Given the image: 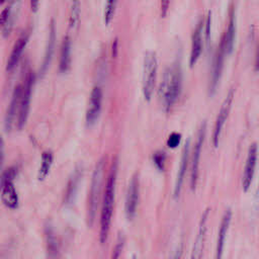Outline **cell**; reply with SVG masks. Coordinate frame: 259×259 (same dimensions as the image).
I'll use <instances>...</instances> for the list:
<instances>
[{"mask_svg": "<svg viewBox=\"0 0 259 259\" xmlns=\"http://www.w3.org/2000/svg\"><path fill=\"white\" fill-rule=\"evenodd\" d=\"M139 197H140V181H139L138 173H135L128 182L125 204H124L125 215L128 220H133L136 215L138 204H139Z\"/></svg>", "mask_w": 259, "mask_h": 259, "instance_id": "9c48e42d", "label": "cell"}, {"mask_svg": "<svg viewBox=\"0 0 259 259\" xmlns=\"http://www.w3.org/2000/svg\"><path fill=\"white\" fill-rule=\"evenodd\" d=\"M16 173H17V169L14 166L9 167L6 170H4V172L2 173V175L0 177V188L7 183L13 182V179L15 178Z\"/></svg>", "mask_w": 259, "mask_h": 259, "instance_id": "4316f807", "label": "cell"}, {"mask_svg": "<svg viewBox=\"0 0 259 259\" xmlns=\"http://www.w3.org/2000/svg\"><path fill=\"white\" fill-rule=\"evenodd\" d=\"M13 4L12 3V9H11V12H10V15L8 17V20L3 28V36H8V34L10 33L11 29L13 28V25H14V22H15V19H16V13L13 11Z\"/></svg>", "mask_w": 259, "mask_h": 259, "instance_id": "f1b7e54d", "label": "cell"}, {"mask_svg": "<svg viewBox=\"0 0 259 259\" xmlns=\"http://www.w3.org/2000/svg\"><path fill=\"white\" fill-rule=\"evenodd\" d=\"M56 38H57V31H56V22L54 19L51 20L50 23V29H49V38H48V45L46 49V53L44 56V60L40 65L39 74L42 75L46 73V71L49 68V65L51 63L52 57L54 55L55 47H56Z\"/></svg>", "mask_w": 259, "mask_h": 259, "instance_id": "ac0fdd59", "label": "cell"}, {"mask_svg": "<svg viewBox=\"0 0 259 259\" xmlns=\"http://www.w3.org/2000/svg\"><path fill=\"white\" fill-rule=\"evenodd\" d=\"M81 177H82V169L80 167H77L71 174L67 183L65 197H64V202L66 205H71L74 202L78 192L79 185H80Z\"/></svg>", "mask_w": 259, "mask_h": 259, "instance_id": "d6986e66", "label": "cell"}, {"mask_svg": "<svg viewBox=\"0 0 259 259\" xmlns=\"http://www.w3.org/2000/svg\"><path fill=\"white\" fill-rule=\"evenodd\" d=\"M71 55H72V40L69 35H65L63 38L60 60H59V70L61 73L67 72L71 64Z\"/></svg>", "mask_w": 259, "mask_h": 259, "instance_id": "44dd1931", "label": "cell"}, {"mask_svg": "<svg viewBox=\"0 0 259 259\" xmlns=\"http://www.w3.org/2000/svg\"><path fill=\"white\" fill-rule=\"evenodd\" d=\"M38 5H39V2L38 1H31L30 2V8H31V10L33 11V12H36L37 11V9H38Z\"/></svg>", "mask_w": 259, "mask_h": 259, "instance_id": "8d00e7d4", "label": "cell"}, {"mask_svg": "<svg viewBox=\"0 0 259 259\" xmlns=\"http://www.w3.org/2000/svg\"><path fill=\"white\" fill-rule=\"evenodd\" d=\"M21 94H22V86L17 85L12 93L6 115H5V120H4V126L7 132H9L12 127V122L14 120V117L19 110V104H20V99H21Z\"/></svg>", "mask_w": 259, "mask_h": 259, "instance_id": "2e32d148", "label": "cell"}, {"mask_svg": "<svg viewBox=\"0 0 259 259\" xmlns=\"http://www.w3.org/2000/svg\"><path fill=\"white\" fill-rule=\"evenodd\" d=\"M182 88V70L180 63L175 61L163 73L159 86V97L162 107L169 111L180 96Z\"/></svg>", "mask_w": 259, "mask_h": 259, "instance_id": "6da1fadb", "label": "cell"}, {"mask_svg": "<svg viewBox=\"0 0 259 259\" xmlns=\"http://www.w3.org/2000/svg\"><path fill=\"white\" fill-rule=\"evenodd\" d=\"M3 161H4V141L0 135V170L3 166Z\"/></svg>", "mask_w": 259, "mask_h": 259, "instance_id": "836d02e7", "label": "cell"}, {"mask_svg": "<svg viewBox=\"0 0 259 259\" xmlns=\"http://www.w3.org/2000/svg\"><path fill=\"white\" fill-rule=\"evenodd\" d=\"M27 40H28V37H27L26 34H23V35L19 36L16 39V41H15L13 48H12V51L9 55L8 61H7V65H6L7 71H11L12 69L15 68V66L17 65V63H18V61H19V59H20V57H21V55L24 51V48L27 44Z\"/></svg>", "mask_w": 259, "mask_h": 259, "instance_id": "ffe728a7", "label": "cell"}, {"mask_svg": "<svg viewBox=\"0 0 259 259\" xmlns=\"http://www.w3.org/2000/svg\"><path fill=\"white\" fill-rule=\"evenodd\" d=\"M104 167H105V158L103 157L97 162L92 173L91 183L89 188V195H88V204H87V222L89 227L92 226L95 220L101 185H102V179L104 174Z\"/></svg>", "mask_w": 259, "mask_h": 259, "instance_id": "3957f363", "label": "cell"}, {"mask_svg": "<svg viewBox=\"0 0 259 259\" xmlns=\"http://www.w3.org/2000/svg\"><path fill=\"white\" fill-rule=\"evenodd\" d=\"M205 133H206V122L203 121L201 122L197 136H196V141L193 146L192 150V156H191V163H190V187L192 189L195 188L197 179H198V168H199V160H200V154H201V149L202 145L204 142L205 138Z\"/></svg>", "mask_w": 259, "mask_h": 259, "instance_id": "8992f818", "label": "cell"}, {"mask_svg": "<svg viewBox=\"0 0 259 259\" xmlns=\"http://www.w3.org/2000/svg\"><path fill=\"white\" fill-rule=\"evenodd\" d=\"M231 220H232V211L230 208H228L224 212V215H223L222 222H221V226L219 229L217 248H215V259H223L225 242H226L227 234H228V231L230 228Z\"/></svg>", "mask_w": 259, "mask_h": 259, "instance_id": "9a60e30c", "label": "cell"}, {"mask_svg": "<svg viewBox=\"0 0 259 259\" xmlns=\"http://www.w3.org/2000/svg\"><path fill=\"white\" fill-rule=\"evenodd\" d=\"M203 27H204V19L202 16H200L193 29L192 36H191V47H190V55H189V65L191 67L197 62V60L199 59L202 53Z\"/></svg>", "mask_w": 259, "mask_h": 259, "instance_id": "7c38bea8", "label": "cell"}, {"mask_svg": "<svg viewBox=\"0 0 259 259\" xmlns=\"http://www.w3.org/2000/svg\"><path fill=\"white\" fill-rule=\"evenodd\" d=\"M46 241L49 258L57 259V257L59 256V244L53 228L49 225L46 227Z\"/></svg>", "mask_w": 259, "mask_h": 259, "instance_id": "603a6c76", "label": "cell"}, {"mask_svg": "<svg viewBox=\"0 0 259 259\" xmlns=\"http://www.w3.org/2000/svg\"><path fill=\"white\" fill-rule=\"evenodd\" d=\"M33 84H34V74L32 72H30L26 77L24 86L22 87V94H21L19 110H18V114H17L18 130H22L26 123L28 113H29L30 102H31Z\"/></svg>", "mask_w": 259, "mask_h": 259, "instance_id": "5b68a950", "label": "cell"}, {"mask_svg": "<svg viewBox=\"0 0 259 259\" xmlns=\"http://www.w3.org/2000/svg\"><path fill=\"white\" fill-rule=\"evenodd\" d=\"M122 248H123V239L120 238V239L118 240V242L116 243L114 249H113L111 259H119V258H120L121 251H122Z\"/></svg>", "mask_w": 259, "mask_h": 259, "instance_id": "d6a6232c", "label": "cell"}, {"mask_svg": "<svg viewBox=\"0 0 259 259\" xmlns=\"http://www.w3.org/2000/svg\"><path fill=\"white\" fill-rule=\"evenodd\" d=\"M228 55L226 51L225 44L223 39L221 38L220 45L218 46L213 59H212V64H211V70H210V77H209V86L208 90L210 94H213L217 90V87L220 83L221 77H222V72L224 68V62H225V56Z\"/></svg>", "mask_w": 259, "mask_h": 259, "instance_id": "52a82bcc", "label": "cell"}, {"mask_svg": "<svg viewBox=\"0 0 259 259\" xmlns=\"http://www.w3.org/2000/svg\"><path fill=\"white\" fill-rule=\"evenodd\" d=\"M169 2L168 1H162L161 2V10H162V16H164L168 10Z\"/></svg>", "mask_w": 259, "mask_h": 259, "instance_id": "e575fe53", "label": "cell"}, {"mask_svg": "<svg viewBox=\"0 0 259 259\" xmlns=\"http://www.w3.org/2000/svg\"><path fill=\"white\" fill-rule=\"evenodd\" d=\"M116 176H117V161L114 159L110 170L106 179L104 195H103V202L100 214V229H99V240L101 244H104L107 240L111 218L113 213V206H114V196H115V183H116Z\"/></svg>", "mask_w": 259, "mask_h": 259, "instance_id": "7a4b0ae2", "label": "cell"}, {"mask_svg": "<svg viewBox=\"0 0 259 259\" xmlns=\"http://www.w3.org/2000/svg\"><path fill=\"white\" fill-rule=\"evenodd\" d=\"M180 141H181V134H179L177 132H173L169 135V137L167 139V146L172 149L176 148L179 145Z\"/></svg>", "mask_w": 259, "mask_h": 259, "instance_id": "f546056e", "label": "cell"}, {"mask_svg": "<svg viewBox=\"0 0 259 259\" xmlns=\"http://www.w3.org/2000/svg\"><path fill=\"white\" fill-rule=\"evenodd\" d=\"M208 213H209V208H206L200 218L199 225H198V231H197L196 238L193 243L192 250H191L190 259H201L202 258L205 237H206V224H207Z\"/></svg>", "mask_w": 259, "mask_h": 259, "instance_id": "4fadbf2b", "label": "cell"}, {"mask_svg": "<svg viewBox=\"0 0 259 259\" xmlns=\"http://www.w3.org/2000/svg\"><path fill=\"white\" fill-rule=\"evenodd\" d=\"M181 255H182V247L180 246V247L177 249V251L175 252L173 259H181Z\"/></svg>", "mask_w": 259, "mask_h": 259, "instance_id": "f35d334b", "label": "cell"}, {"mask_svg": "<svg viewBox=\"0 0 259 259\" xmlns=\"http://www.w3.org/2000/svg\"><path fill=\"white\" fill-rule=\"evenodd\" d=\"M11 9H12V3L5 6V8L1 11V13H0V29L4 28V26L8 20V17L10 15Z\"/></svg>", "mask_w": 259, "mask_h": 259, "instance_id": "4dcf8cb0", "label": "cell"}, {"mask_svg": "<svg viewBox=\"0 0 259 259\" xmlns=\"http://www.w3.org/2000/svg\"><path fill=\"white\" fill-rule=\"evenodd\" d=\"M233 99H234V89L231 88L229 90V92L227 93V95H226V97H225V99H224V101L221 105V108L218 112V115L215 117L213 131H212V144H213L214 148H217L218 145H219L224 124H225V122L228 118L229 112H230L231 107H232Z\"/></svg>", "mask_w": 259, "mask_h": 259, "instance_id": "ba28073f", "label": "cell"}, {"mask_svg": "<svg viewBox=\"0 0 259 259\" xmlns=\"http://www.w3.org/2000/svg\"><path fill=\"white\" fill-rule=\"evenodd\" d=\"M53 161H54V156H53L52 152H50V151L42 152L41 157H40V166H39L38 173H37V178L39 180L46 179V177L50 173L51 167L53 165Z\"/></svg>", "mask_w": 259, "mask_h": 259, "instance_id": "cb8c5ba5", "label": "cell"}, {"mask_svg": "<svg viewBox=\"0 0 259 259\" xmlns=\"http://www.w3.org/2000/svg\"><path fill=\"white\" fill-rule=\"evenodd\" d=\"M116 5H117V1L115 0H108L105 3V7H104V22L106 25H109L111 20L113 19V15L116 9Z\"/></svg>", "mask_w": 259, "mask_h": 259, "instance_id": "484cf974", "label": "cell"}, {"mask_svg": "<svg viewBox=\"0 0 259 259\" xmlns=\"http://www.w3.org/2000/svg\"><path fill=\"white\" fill-rule=\"evenodd\" d=\"M116 54H117V38L114 39L113 45H112V57L115 58Z\"/></svg>", "mask_w": 259, "mask_h": 259, "instance_id": "74e56055", "label": "cell"}, {"mask_svg": "<svg viewBox=\"0 0 259 259\" xmlns=\"http://www.w3.org/2000/svg\"><path fill=\"white\" fill-rule=\"evenodd\" d=\"M257 156H258V147L256 143H252L249 146L248 153H247V158H246V163H245V168L242 176V188L246 192L250 188L254 174H255V168L257 164Z\"/></svg>", "mask_w": 259, "mask_h": 259, "instance_id": "30bf717a", "label": "cell"}, {"mask_svg": "<svg viewBox=\"0 0 259 259\" xmlns=\"http://www.w3.org/2000/svg\"><path fill=\"white\" fill-rule=\"evenodd\" d=\"M210 27H211V11L208 10L206 18L204 19V36H205V41L208 42L209 37H210Z\"/></svg>", "mask_w": 259, "mask_h": 259, "instance_id": "1f68e13d", "label": "cell"}, {"mask_svg": "<svg viewBox=\"0 0 259 259\" xmlns=\"http://www.w3.org/2000/svg\"><path fill=\"white\" fill-rule=\"evenodd\" d=\"M189 153H190V142L189 140L184 144L183 150H182V155H181V160H180V165H179V169L177 172V176H176V181H175V185H174V197H178L182 188V184H183V180H184V176L186 173V168L188 165V161H189Z\"/></svg>", "mask_w": 259, "mask_h": 259, "instance_id": "e0dca14e", "label": "cell"}, {"mask_svg": "<svg viewBox=\"0 0 259 259\" xmlns=\"http://www.w3.org/2000/svg\"><path fill=\"white\" fill-rule=\"evenodd\" d=\"M165 162H166V153L164 151L160 150L153 154V163L159 171L164 170Z\"/></svg>", "mask_w": 259, "mask_h": 259, "instance_id": "83f0119b", "label": "cell"}, {"mask_svg": "<svg viewBox=\"0 0 259 259\" xmlns=\"http://www.w3.org/2000/svg\"><path fill=\"white\" fill-rule=\"evenodd\" d=\"M102 104V90L99 86H94L90 92L87 111H86V124L88 126L93 125L98 119L101 111Z\"/></svg>", "mask_w": 259, "mask_h": 259, "instance_id": "8fae6325", "label": "cell"}, {"mask_svg": "<svg viewBox=\"0 0 259 259\" xmlns=\"http://www.w3.org/2000/svg\"><path fill=\"white\" fill-rule=\"evenodd\" d=\"M81 14V2L80 1H73L71 3L70 15H69V25L70 27H75L79 21Z\"/></svg>", "mask_w": 259, "mask_h": 259, "instance_id": "d4e9b609", "label": "cell"}, {"mask_svg": "<svg viewBox=\"0 0 259 259\" xmlns=\"http://www.w3.org/2000/svg\"><path fill=\"white\" fill-rule=\"evenodd\" d=\"M158 72V59L157 55L153 51H147L144 57L143 66V80H142V90L143 95L147 101L152 98L154 89L156 86Z\"/></svg>", "mask_w": 259, "mask_h": 259, "instance_id": "277c9868", "label": "cell"}, {"mask_svg": "<svg viewBox=\"0 0 259 259\" xmlns=\"http://www.w3.org/2000/svg\"><path fill=\"white\" fill-rule=\"evenodd\" d=\"M255 69L259 71V42H258L256 54H255Z\"/></svg>", "mask_w": 259, "mask_h": 259, "instance_id": "d590c367", "label": "cell"}, {"mask_svg": "<svg viewBox=\"0 0 259 259\" xmlns=\"http://www.w3.org/2000/svg\"><path fill=\"white\" fill-rule=\"evenodd\" d=\"M1 200L8 208L14 209L18 206V195L13 182L7 183L1 187Z\"/></svg>", "mask_w": 259, "mask_h": 259, "instance_id": "7402d4cb", "label": "cell"}, {"mask_svg": "<svg viewBox=\"0 0 259 259\" xmlns=\"http://www.w3.org/2000/svg\"><path fill=\"white\" fill-rule=\"evenodd\" d=\"M236 9H235V3H230V9H229V19H228V25L222 35V39L225 44L227 54H230L235 45V38H236Z\"/></svg>", "mask_w": 259, "mask_h": 259, "instance_id": "5bb4252c", "label": "cell"}, {"mask_svg": "<svg viewBox=\"0 0 259 259\" xmlns=\"http://www.w3.org/2000/svg\"><path fill=\"white\" fill-rule=\"evenodd\" d=\"M2 4H4V1H0V6H1Z\"/></svg>", "mask_w": 259, "mask_h": 259, "instance_id": "ab89813d", "label": "cell"}]
</instances>
